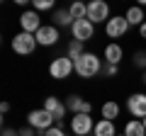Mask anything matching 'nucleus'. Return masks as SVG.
<instances>
[{
	"instance_id": "14",
	"label": "nucleus",
	"mask_w": 146,
	"mask_h": 136,
	"mask_svg": "<svg viewBox=\"0 0 146 136\" xmlns=\"http://www.w3.org/2000/svg\"><path fill=\"white\" fill-rule=\"evenodd\" d=\"M105 61L107 63H112V66H119V61H122V46L119 44H107L105 46Z\"/></svg>"
},
{
	"instance_id": "6",
	"label": "nucleus",
	"mask_w": 146,
	"mask_h": 136,
	"mask_svg": "<svg viewBox=\"0 0 146 136\" xmlns=\"http://www.w3.org/2000/svg\"><path fill=\"white\" fill-rule=\"evenodd\" d=\"M20 27H22V32H27V34H36L44 24H42V17H39L36 10H25L20 15Z\"/></svg>"
},
{
	"instance_id": "7",
	"label": "nucleus",
	"mask_w": 146,
	"mask_h": 136,
	"mask_svg": "<svg viewBox=\"0 0 146 136\" xmlns=\"http://www.w3.org/2000/svg\"><path fill=\"white\" fill-rule=\"evenodd\" d=\"M93 129H95V124H93V117L90 114H73L71 131L76 136H88V134H93Z\"/></svg>"
},
{
	"instance_id": "17",
	"label": "nucleus",
	"mask_w": 146,
	"mask_h": 136,
	"mask_svg": "<svg viewBox=\"0 0 146 136\" xmlns=\"http://www.w3.org/2000/svg\"><path fill=\"white\" fill-rule=\"evenodd\" d=\"M124 136H146L144 121H141V119H131V121H127V126H124Z\"/></svg>"
},
{
	"instance_id": "9",
	"label": "nucleus",
	"mask_w": 146,
	"mask_h": 136,
	"mask_svg": "<svg viewBox=\"0 0 146 136\" xmlns=\"http://www.w3.org/2000/svg\"><path fill=\"white\" fill-rule=\"evenodd\" d=\"M127 29H129V22H127L124 15H115L112 20H107V24H105V32H107V37L117 39V37H124Z\"/></svg>"
},
{
	"instance_id": "10",
	"label": "nucleus",
	"mask_w": 146,
	"mask_h": 136,
	"mask_svg": "<svg viewBox=\"0 0 146 136\" xmlns=\"http://www.w3.org/2000/svg\"><path fill=\"white\" fill-rule=\"evenodd\" d=\"M66 110L73 112V114H90L93 105H90L88 100H83L80 95H68L66 97Z\"/></svg>"
},
{
	"instance_id": "1",
	"label": "nucleus",
	"mask_w": 146,
	"mask_h": 136,
	"mask_svg": "<svg viewBox=\"0 0 146 136\" xmlns=\"http://www.w3.org/2000/svg\"><path fill=\"white\" fill-rule=\"evenodd\" d=\"M98 73H102V63H100V58L95 56V53L85 51L83 56L76 61V75H80V78H95Z\"/></svg>"
},
{
	"instance_id": "13",
	"label": "nucleus",
	"mask_w": 146,
	"mask_h": 136,
	"mask_svg": "<svg viewBox=\"0 0 146 136\" xmlns=\"http://www.w3.org/2000/svg\"><path fill=\"white\" fill-rule=\"evenodd\" d=\"M44 110H46L54 119H63L66 112H68L66 110V102H61L58 97H46V100H44Z\"/></svg>"
},
{
	"instance_id": "31",
	"label": "nucleus",
	"mask_w": 146,
	"mask_h": 136,
	"mask_svg": "<svg viewBox=\"0 0 146 136\" xmlns=\"http://www.w3.org/2000/svg\"><path fill=\"white\" fill-rule=\"evenodd\" d=\"M141 121H144V129H146V119H141Z\"/></svg>"
},
{
	"instance_id": "23",
	"label": "nucleus",
	"mask_w": 146,
	"mask_h": 136,
	"mask_svg": "<svg viewBox=\"0 0 146 136\" xmlns=\"http://www.w3.org/2000/svg\"><path fill=\"white\" fill-rule=\"evenodd\" d=\"M134 66L146 71V51H136V53H134Z\"/></svg>"
},
{
	"instance_id": "22",
	"label": "nucleus",
	"mask_w": 146,
	"mask_h": 136,
	"mask_svg": "<svg viewBox=\"0 0 146 136\" xmlns=\"http://www.w3.org/2000/svg\"><path fill=\"white\" fill-rule=\"evenodd\" d=\"M51 7H54V0H34V10H36V12L51 10Z\"/></svg>"
},
{
	"instance_id": "12",
	"label": "nucleus",
	"mask_w": 146,
	"mask_h": 136,
	"mask_svg": "<svg viewBox=\"0 0 146 136\" xmlns=\"http://www.w3.org/2000/svg\"><path fill=\"white\" fill-rule=\"evenodd\" d=\"M34 37H36V44H39V46H51V44L58 42V27H54V24H44L42 29L34 34Z\"/></svg>"
},
{
	"instance_id": "3",
	"label": "nucleus",
	"mask_w": 146,
	"mask_h": 136,
	"mask_svg": "<svg viewBox=\"0 0 146 136\" xmlns=\"http://www.w3.org/2000/svg\"><path fill=\"white\" fill-rule=\"evenodd\" d=\"M36 46H39V44H36V37L34 34H27V32H20V34H15V39H12V51L20 53V56H29Z\"/></svg>"
},
{
	"instance_id": "20",
	"label": "nucleus",
	"mask_w": 146,
	"mask_h": 136,
	"mask_svg": "<svg viewBox=\"0 0 146 136\" xmlns=\"http://www.w3.org/2000/svg\"><path fill=\"white\" fill-rule=\"evenodd\" d=\"M68 12H71V17L76 22L78 20H88V5H83V3H73V5L68 7Z\"/></svg>"
},
{
	"instance_id": "5",
	"label": "nucleus",
	"mask_w": 146,
	"mask_h": 136,
	"mask_svg": "<svg viewBox=\"0 0 146 136\" xmlns=\"http://www.w3.org/2000/svg\"><path fill=\"white\" fill-rule=\"evenodd\" d=\"M71 32H73V42L85 44L88 39H93V37H95V24H93L90 20H78V22H73Z\"/></svg>"
},
{
	"instance_id": "30",
	"label": "nucleus",
	"mask_w": 146,
	"mask_h": 136,
	"mask_svg": "<svg viewBox=\"0 0 146 136\" xmlns=\"http://www.w3.org/2000/svg\"><path fill=\"white\" fill-rule=\"evenodd\" d=\"M141 83H144V85H146V71H144V75H141Z\"/></svg>"
},
{
	"instance_id": "26",
	"label": "nucleus",
	"mask_w": 146,
	"mask_h": 136,
	"mask_svg": "<svg viewBox=\"0 0 146 136\" xmlns=\"http://www.w3.org/2000/svg\"><path fill=\"white\" fill-rule=\"evenodd\" d=\"M20 136H34V129H32V126H25V129L20 131Z\"/></svg>"
},
{
	"instance_id": "21",
	"label": "nucleus",
	"mask_w": 146,
	"mask_h": 136,
	"mask_svg": "<svg viewBox=\"0 0 146 136\" xmlns=\"http://www.w3.org/2000/svg\"><path fill=\"white\" fill-rule=\"evenodd\" d=\"M83 53H85V51H83V44H80V42H71V44H68V58L78 61Z\"/></svg>"
},
{
	"instance_id": "8",
	"label": "nucleus",
	"mask_w": 146,
	"mask_h": 136,
	"mask_svg": "<svg viewBox=\"0 0 146 136\" xmlns=\"http://www.w3.org/2000/svg\"><path fill=\"white\" fill-rule=\"evenodd\" d=\"M88 20L93 22V24H98V22H107L110 20L107 3H102V0H93V3H88Z\"/></svg>"
},
{
	"instance_id": "4",
	"label": "nucleus",
	"mask_w": 146,
	"mask_h": 136,
	"mask_svg": "<svg viewBox=\"0 0 146 136\" xmlns=\"http://www.w3.org/2000/svg\"><path fill=\"white\" fill-rule=\"evenodd\" d=\"M27 121H29V126L32 129H42V131H49L54 126V117L49 114L46 110H32L29 114H27Z\"/></svg>"
},
{
	"instance_id": "25",
	"label": "nucleus",
	"mask_w": 146,
	"mask_h": 136,
	"mask_svg": "<svg viewBox=\"0 0 146 136\" xmlns=\"http://www.w3.org/2000/svg\"><path fill=\"white\" fill-rule=\"evenodd\" d=\"M44 136H66V134H63L61 126H51L49 131H44Z\"/></svg>"
},
{
	"instance_id": "28",
	"label": "nucleus",
	"mask_w": 146,
	"mask_h": 136,
	"mask_svg": "<svg viewBox=\"0 0 146 136\" xmlns=\"http://www.w3.org/2000/svg\"><path fill=\"white\" fill-rule=\"evenodd\" d=\"M0 112H3V114H7V112H10V102H3V105H0Z\"/></svg>"
},
{
	"instance_id": "2",
	"label": "nucleus",
	"mask_w": 146,
	"mask_h": 136,
	"mask_svg": "<svg viewBox=\"0 0 146 136\" xmlns=\"http://www.w3.org/2000/svg\"><path fill=\"white\" fill-rule=\"evenodd\" d=\"M73 71H76V61H73V58H68V56H58V58H54L51 66H49V73H51V78H56V80L68 78Z\"/></svg>"
},
{
	"instance_id": "24",
	"label": "nucleus",
	"mask_w": 146,
	"mask_h": 136,
	"mask_svg": "<svg viewBox=\"0 0 146 136\" xmlns=\"http://www.w3.org/2000/svg\"><path fill=\"white\" fill-rule=\"evenodd\" d=\"M117 71H119V66H112V63L102 66V73H105V75H110V78H112V75H117Z\"/></svg>"
},
{
	"instance_id": "11",
	"label": "nucleus",
	"mask_w": 146,
	"mask_h": 136,
	"mask_svg": "<svg viewBox=\"0 0 146 136\" xmlns=\"http://www.w3.org/2000/svg\"><path fill=\"white\" fill-rule=\"evenodd\" d=\"M127 110H129L131 117H141V119H146V95L134 92L131 97H127Z\"/></svg>"
},
{
	"instance_id": "29",
	"label": "nucleus",
	"mask_w": 146,
	"mask_h": 136,
	"mask_svg": "<svg viewBox=\"0 0 146 136\" xmlns=\"http://www.w3.org/2000/svg\"><path fill=\"white\" fill-rule=\"evenodd\" d=\"M139 34H141V39H146V22L139 27Z\"/></svg>"
},
{
	"instance_id": "15",
	"label": "nucleus",
	"mask_w": 146,
	"mask_h": 136,
	"mask_svg": "<svg viewBox=\"0 0 146 136\" xmlns=\"http://www.w3.org/2000/svg\"><path fill=\"white\" fill-rule=\"evenodd\" d=\"M93 136H117V131H115V121H107V119L95 121Z\"/></svg>"
},
{
	"instance_id": "16",
	"label": "nucleus",
	"mask_w": 146,
	"mask_h": 136,
	"mask_svg": "<svg viewBox=\"0 0 146 136\" xmlns=\"http://www.w3.org/2000/svg\"><path fill=\"white\" fill-rule=\"evenodd\" d=\"M127 22H129V27H141L144 24V10H141V5H134V7H129V10H127Z\"/></svg>"
},
{
	"instance_id": "27",
	"label": "nucleus",
	"mask_w": 146,
	"mask_h": 136,
	"mask_svg": "<svg viewBox=\"0 0 146 136\" xmlns=\"http://www.w3.org/2000/svg\"><path fill=\"white\" fill-rule=\"evenodd\" d=\"M3 136H20V131H15V129H3Z\"/></svg>"
},
{
	"instance_id": "19",
	"label": "nucleus",
	"mask_w": 146,
	"mask_h": 136,
	"mask_svg": "<svg viewBox=\"0 0 146 136\" xmlns=\"http://www.w3.org/2000/svg\"><path fill=\"white\" fill-rule=\"evenodd\" d=\"M117 117H119V105H117V102H105L102 105V119L115 121Z\"/></svg>"
},
{
	"instance_id": "18",
	"label": "nucleus",
	"mask_w": 146,
	"mask_h": 136,
	"mask_svg": "<svg viewBox=\"0 0 146 136\" xmlns=\"http://www.w3.org/2000/svg\"><path fill=\"white\" fill-rule=\"evenodd\" d=\"M73 17L68 10H56L54 12V27H73Z\"/></svg>"
},
{
	"instance_id": "32",
	"label": "nucleus",
	"mask_w": 146,
	"mask_h": 136,
	"mask_svg": "<svg viewBox=\"0 0 146 136\" xmlns=\"http://www.w3.org/2000/svg\"><path fill=\"white\" fill-rule=\"evenodd\" d=\"M117 136H124V134H117Z\"/></svg>"
}]
</instances>
